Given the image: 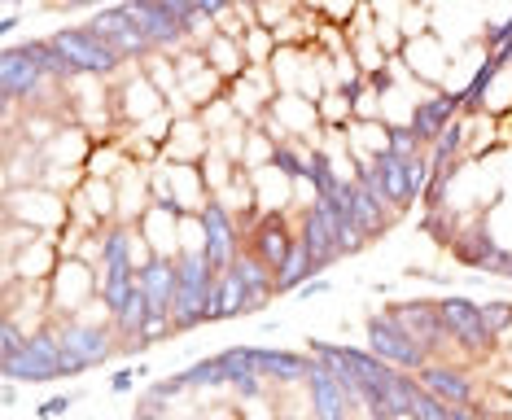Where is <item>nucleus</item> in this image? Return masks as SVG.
<instances>
[{
  "label": "nucleus",
  "instance_id": "72a5a7b5",
  "mask_svg": "<svg viewBox=\"0 0 512 420\" xmlns=\"http://www.w3.org/2000/svg\"><path fill=\"white\" fill-rule=\"evenodd\" d=\"M53 5H62V9H92V5H101V0H53Z\"/></svg>",
  "mask_w": 512,
  "mask_h": 420
},
{
  "label": "nucleus",
  "instance_id": "ddd939ff",
  "mask_svg": "<svg viewBox=\"0 0 512 420\" xmlns=\"http://www.w3.org/2000/svg\"><path fill=\"white\" fill-rule=\"evenodd\" d=\"M394 320L403 324L407 333L416 337L425 350H429V359H438V355H447V333H442V315H438V298H403V302H390L386 307Z\"/></svg>",
  "mask_w": 512,
  "mask_h": 420
},
{
  "label": "nucleus",
  "instance_id": "2eb2a0df",
  "mask_svg": "<svg viewBox=\"0 0 512 420\" xmlns=\"http://www.w3.org/2000/svg\"><path fill=\"white\" fill-rule=\"evenodd\" d=\"M294 241H298V228H289V219L281 215V210H263V215L246 228V250L259 254V259L272 267V272L289 259Z\"/></svg>",
  "mask_w": 512,
  "mask_h": 420
},
{
  "label": "nucleus",
  "instance_id": "7c9ffc66",
  "mask_svg": "<svg viewBox=\"0 0 512 420\" xmlns=\"http://www.w3.org/2000/svg\"><path fill=\"white\" fill-rule=\"evenodd\" d=\"M158 5H162V9H167V14H176V18H180V27H184V22H189V18H193V9H197V5H193V0H158Z\"/></svg>",
  "mask_w": 512,
  "mask_h": 420
},
{
  "label": "nucleus",
  "instance_id": "9d476101",
  "mask_svg": "<svg viewBox=\"0 0 512 420\" xmlns=\"http://www.w3.org/2000/svg\"><path fill=\"white\" fill-rule=\"evenodd\" d=\"M359 180H364L372 193L386 197V206L394 210V215H403V210L416 206L412 180H407V162H403V154H394L390 145L381 149V154H372L364 167H359Z\"/></svg>",
  "mask_w": 512,
  "mask_h": 420
},
{
  "label": "nucleus",
  "instance_id": "f704fd0d",
  "mask_svg": "<svg viewBox=\"0 0 512 420\" xmlns=\"http://www.w3.org/2000/svg\"><path fill=\"white\" fill-rule=\"evenodd\" d=\"M232 5H241V9H254V5H259V0H232Z\"/></svg>",
  "mask_w": 512,
  "mask_h": 420
},
{
  "label": "nucleus",
  "instance_id": "393cba45",
  "mask_svg": "<svg viewBox=\"0 0 512 420\" xmlns=\"http://www.w3.org/2000/svg\"><path fill=\"white\" fill-rule=\"evenodd\" d=\"M272 167L289 175L294 184H307V167H311V149L294 136H276L272 140Z\"/></svg>",
  "mask_w": 512,
  "mask_h": 420
},
{
  "label": "nucleus",
  "instance_id": "6e6552de",
  "mask_svg": "<svg viewBox=\"0 0 512 420\" xmlns=\"http://www.w3.org/2000/svg\"><path fill=\"white\" fill-rule=\"evenodd\" d=\"M97 263H88L84 254H62V263H57V272L44 280L49 285V302L57 315H79L88 307L92 298H97Z\"/></svg>",
  "mask_w": 512,
  "mask_h": 420
},
{
  "label": "nucleus",
  "instance_id": "4468645a",
  "mask_svg": "<svg viewBox=\"0 0 512 420\" xmlns=\"http://www.w3.org/2000/svg\"><path fill=\"white\" fill-rule=\"evenodd\" d=\"M416 377H421L442 403L456 407V416H473L477 412V381L460 364H447V359L438 355V359H429Z\"/></svg>",
  "mask_w": 512,
  "mask_h": 420
},
{
  "label": "nucleus",
  "instance_id": "412c9836",
  "mask_svg": "<svg viewBox=\"0 0 512 420\" xmlns=\"http://www.w3.org/2000/svg\"><path fill=\"white\" fill-rule=\"evenodd\" d=\"M298 237H302V245H307V250L316 254L324 267H333L337 259H342V250H337V237H333V224L324 219L320 202H307V210L298 215Z\"/></svg>",
  "mask_w": 512,
  "mask_h": 420
},
{
  "label": "nucleus",
  "instance_id": "aec40b11",
  "mask_svg": "<svg viewBox=\"0 0 512 420\" xmlns=\"http://www.w3.org/2000/svg\"><path fill=\"white\" fill-rule=\"evenodd\" d=\"M351 210H355V224L359 232H364L368 241H377V237H386L390 224H394V210L386 206V197L381 193H372L364 180H351Z\"/></svg>",
  "mask_w": 512,
  "mask_h": 420
},
{
  "label": "nucleus",
  "instance_id": "9b49d317",
  "mask_svg": "<svg viewBox=\"0 0 512 420\" xmlns=\"http://www.w3.org/2000/svg\"><path fill=\"white\" fill-rule=\"evenodd\" d=\"M302 390H307V403H311V412H316L320 420H342V416H351V412H364V407H359V394L342 377H337V372L324 364V359L311 364L307 381H302Z\"/></svg>",
  "mask_w": 512,
  "mask_h": 420
},
{
  "label": "nucleus",
  "instance_id": "f3484780",
  "mask_svg": "<svg viewBox=\"0 0 512 420\" xmlns=\"http://www.w3.org/2000/svg\"><path fill=\"white\" fill-rule=\"evenodd\" d=\"M123 9H127V14H132L136 22H141V31L149 35V44H154L162 57H171V53L184 49V27H180V18L167 14L158 0H123Z\"/></svg>",
  "mask_w": 512,
  "mask_h": 420
},
{
  "label": "nucleus",
  "instance_id": "473e14b6",
  "mask_svg": "<svg viewBox=\"0 0 512 420\" xmlns=\"http://www.w3.org/2000/svg\"><path fill=\"white\" fill-rule=\"evenodd\" d=\"M22 27V18L14 14V9H5V14H0V35H14Z\"/></svg>",
  "mask_w": 512,
  "mask_h": 420
},
{
  "label": "nucleus",
  "instance_id": "a878e982",
  "mask_svg": "<svg viewBox=\"0 0 512 420\" xmlns=\"http://www.w3.org/2000/svg\"><path fill=\"white\" fill-rule=\"evenodd\" d=\"M482 320H486V329H491L499 342H504V333H512V302H504V298L486 302V307H482Z\"/></svg>",
  "mask_w": 512,
  "mask_h": 420
},
{
  "label": "nucleus",
  "instance_id": "2f4dec72",
  "mask_svg": "<svg viewBox=\"0 0 512 420\" xmlns=\"http://www.w3.org/2000/svg\"><path fill=\"white\" fill-rule=\"evenodd\" d=\"M333 289V280H324V272L320 276H311L307 285H298V298H316V294H329Z\"/></svg>",
  "mask_w": 512,
  "mask_h": 420
},
{
  "label": "nucleus",
  "instance_id": "f257e3e1",
  "mask_svg": "<svg viewBox=\"0 0 512 420\" xmlns=\"http://www.w3.org/2000/svg\"><path fill=\"white\" fill-rule=\"evenodd\" d=\"M57 337H62V381L84 377V372L101 368L119 350V333H114L110 315H57Z\"/></svg>",
  "mask_w": 512,
  "mask_h": 420
},
{
  "label": "nucleus",
  "instance_id": "0eeeda50",
  "mask_svg": "<svg viewBox=\"0 0 512 420\" xmlns=\"http://www.w3.org/2000/svg\"><path fill=\"white\" fill-rule=\"evenodd\" d=\"M364 346L372 350V355L386 359V364L407 368V372H421V368L429 364V350H425L421 342H416V337L407 333L390 311L368 315V320H364Z\"/></svg>",
  "mask_w": 512,
  "mask_h": 420
},
{
  "label": "nucleus",
  "instance_id": "4be33fe9",
  "mask_svg": "<svg viewBox=\"0 0 512 420\" xmlns=\"http://www.w3.org/2000/svg\"><path fill=\"white\" fill-rule=\"evenodd\" d=\"M206 62H211V70L219 79H241L250 70V57H246V44L237 40V35H224L219 31L211 44H206Z\"/></svg>",
  "mask_w": 512,
  "mask_h": 420
},
{
  "label": "nucleus",
  "instance_id": "c9c22d12",
  "mask_svg": "<svg viewBox=\"0 0 512 420\" xmlns=\"http://www.w3.org/2000/svg\"><path fill=\"white\" fill-rule=\"evenodd\" d=\"M5 5H22V0H5Z\"/></svg>",
  "mask_w": 512,
  "mask_h": 420
},
{
  "label": "nucleus",
  "instance_id": "f03ea898",
  "mask_svg": "<svg viewBox=\"0 0 512 420\" xmlns=\"http://www.w3.org/2000/svg\"><path fill=\"white\" fill-rule=\"evenodd\" d=\"M176 267H180L176 329H180V333H189V329H202V324H211L219 267L206 259V250H180V254H176Z\"/></svg>",
  "mask_w": 512,
  "mask_h": 420
},
{
  "label": "nucleus",
  "instance_id": "c756f323",
  "mask_svg": "<svg viewBox=\"0 0 512 420\" xmlns=\"http://www.w3.org/2000/svg\"><path fill=\"white\" fill-rule=\"evenodd\" d=\"M141 377H145V368H123V372H114V377H110V394H132Z\"/></svg>",
  "mask_w": 512,
  "mask_h": 420
},
{
  "label": "nucleus",
  "instance_id": "a211bd4d",
  "mask_svg": "<svg viewBox=\"0 0 512 420\" xmlns=\"http://www.w3.org/2000/svg\"><path fill=\"white\" fill-rule=\"evenodd\" d=\"M250 364L259 372L263 381L272 385H302L307 381L311 364H316V355H307V350H276V346H250Z\"/></svg>",
  "mask_w": 512,
  "mask_h": 420
},
{
  "label": "nucleus",
  "instance_id": "1a4fd4ad",
  "mask_svg": "<svg viewBox=\"0 0 512 420\" xmlns=\"http://www.w3.org/2000/svg\"><path fill=\"white\" fill-rule=\"evenodd\" d=\"M197 219H202V250H206V259L224 272V267L237 259L241 250H246V228L237 224V210H228L219 197H206V206L197 210Z\"/></svg>",
  "mask_w": 512,
  "mask_h": 420
},
{
  "label": "nucleus",
  "instance_id": "b1692460",
  "mask_svg": "<svg viewBox=\"0 0 512 420\" xmlns=\"http://www.w3.org/2000/svg\"><path fill=\"white\" fill-rule=\"evenodd\" d=\"M237 315H254L250 311V289H246V280H241L232 267H224L215 280V311H211V320H237Z\"/></svg>",
  "mask_w": 512,
  "mask_h": 420
},
{
  "label": "nucleus",
  "instance_id": "6ab92c4d",
  "mask_svg": "<svg viewBox=\"0 0 512 420\" xmlns=\"http://www.w3.org/2000/svg\"><path fill=\"white\" fill-rule=\"evenodd\" d=\"M141 289L149 294V307L176 320V294H180V267L176 254H149L141 263Z\"/></svg>",
  "mask_w": 512,
  "mask_h": 420
},
{
  "label": "nucleus",
  "instance_id": "f8f14e48",
  "mask_svg": "<svg viewBox=\"0 0 512 420\" xmlns=\"http://www.w3.org/2000/svg\"><path fill=\"white\" fill-rule=\"evenodd\" d=\"M88 22H92V27H97L101 35H106V44L123 57V62H149V57L158 53L154 44H149V35L141 31V22H136V18L123 9V0H119V5L97 9V14H92Z\"/></svg>",
  "mask_w": 512,
  "mask_h": 420
},
{
  "label": "nucleus",
  "instance_id": "20e7f679",
  "mask_svg": "<svg viewBox=\"0 0 512 420\" xmlns=\"http://www.w3.org/2000/svg\"><path fill=\"white\" fill-rule=\"evenodd\" d=\"M0 377H14L22 385L62 381V337H57L53 315L27 333V346H22L9 364H0Z\"/></svg>",
  "mask_w": 512,
  "mask_h": 420
},
{
  "label": "nucleus",
  "instance_id": "5701e85b",
  "mask_svg": "<svg viewBox=\"0 0 512 420\" xmlns=\"http://www.w3.org/2000/svg\"><path fill=\"white\" fill-rule=\"evenodd\" d=\"M324 263L316 259V254L302 245V237L294 241V250H289V259L276 267V294H298V285H307L311 276H320Z\"/></svg>",
  "mask_w": 512,
  "mask_h": 420
},
{
  "label": "nucleus",
  "instance_id": "423d86ee",
  "mask_svg": "<svg viewBox=\"0 0 512 420\" xmlns=\"http://www.w3.org/2000/svg\"><path fill=\"white\" fill-rule=\"evenodd\" d=\"M53 84L57 79L44 75L27 44H5V53H0V97H5L9 110H18V105H36Z\"/></svg>",
  "mask_w": 512,
  "mask_h": 420
},
{
  "label": "nucleus",
  "instance_id": "39448f33",
  "mask_svg": "<svg viewBox=\"0 0 512 420\" xmlns=\"http://www.w3.org/2000/svg\"><path fill=\"white\" fill-rule=\"evenodd\" d=\"M438 315H442V333H447L451 346H460L464 355L473 359H486L491 350L499 346V337L486 329L482 320V307L464 294H451V298H438Z\"/></svg>",
  "mask_w": 512,
  "mask_h": 420
},
{
  "label": "nucleus",
  "instance_id": "7ed1b4c3",
  "mask_svg": "<svg viewBox=\"0 0 512 420\" xmlns=\"http://www.w3.org/2000/svg\"><path fill=\"white\" fill-rule=\"evenodd\" d=\"M49 40L57 44V53L71 62V70L79 79H114L127 66L92 22H84V27H62V31H53Z\"/></svg>",
  "mask_w": 512,
  "mask_h": 420
},
{
  "label": "nucleus",
  "instance_id": "dca6fc26",
  "mask_svg": "<svg viewBox=\"0 0 512 420\" xmlns=\"http://www.w3.org/2000/svg\"><path fill=\"white\" fill-rule=\"evenodd\" d=\"M456 114H464V92H447V88H434L425 92L421 101H412V114H407V127L416 132V140L429 149L438 140V132L447 127Z\"/></svg>",
  "mask_w": 512,
  "mask_h": 420
},
{
  "label": "nucleus",
  "instance_id": "cd10ccee",
  "mask_svg": "<svg viewBox=\"0 0 512 420\" xmlns=\"http://www.w3.org/2000/svg\"><path fill=\"white\" fill-rule=\"evenodd\" d=\"M75 399H79V394H53V399H44V403L36 407V416H40V420L66 416V412H71V407H75Z\"/></svg>",
  "mask_w": 512,
  "mask_h": 420
},
{
  "label": "nucleus",
  "instance_id": "bb28decb",
  "mask_svg": "<svg viewBox=\"0 0 512 420\" xmlns=\"http://www.w3.org/2000/svg\"><path fill=\"white\" fill-rule=\"evenodd\" d=\"M289 14H294V5H289V0H259V5H254V18H259L267 31H276Z\"/></svg>",
  "mask_w": 512,
  "mask_h": 420
},
{
  "label": "nucleus",
  "instance_id": "c85d7f7f",
  "mask_svg": "<svg viewBox=\"0 0 512 420\" xmlns=\"http://www.w3.org/2000/svg\"><path fill=\"white\" fill-rule=\"evenodd\" d=\"M377 105H381V92L368 84V88L355 97V119H381V110H377Z\"/></svg>",
  "mask_w": 512,
  "mask_h": 420
}]
</instances>
